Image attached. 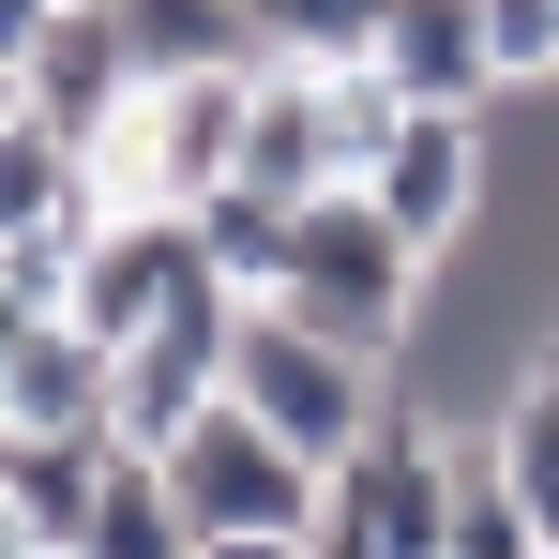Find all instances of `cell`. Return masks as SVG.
<instances>
[{"label":"cell","instance_id":"cell-5","mask_svg":"<svg viewBox=\"0 0 559 559\" xmlns=\"http://www.w3.org/2000/svg\"><path fill=\"white\" fill-rule=\"evenodd\" d=\"M364 197H378V227H393L408 258H468L484 212H499V121H484V106H408V121L378 136Z\"/></svg>","mask_w":559,"mask_h":559},{"label":"cell","instance_id":"cell-4","mask_svg":"<svg viewBox=\"0 0 559 559\" xmlns=\"http://www.w3.org/2000/svg\"><path fill=\"white\" fill-rule=\"evenodd\" d=\"M227 408H258L302 468H348V439L393 408V364L302 333V318H273V302H242V333H227Z\"/></svg>","mask_w":559,"mask_h":559},{"label":"cell","instance_id":"cell-26","mask_svg":"<svg viewBox=\"0 0 559 559\" xmlns=\"http://www.w3.org/2000/svg\"><path fill=\"white\" fill-rule=\"evenodd\" d=\"M545 364H559V348H545Z\"/></svg>","mask_w":559,"mask_h":559},{"label":"cell","instance_id":"cell-25","mask_svg":"<svg viewBox=\"0 0 559 559\" xmlns=\"http://www.w3.org/2000/svg\"><path fill=\"white\" fill-rule=\"evenodd\" d=\"M31 559H76V545H31Z\"/></svg>","mask_w":559,"mask_h":559},{"label":"cell","instance_id":"cell-1","mask_svg":"<svg viewBox=\"0 0 559 559\" xmlns=\"http://www.w3.org/2000/svg\"><path fill=\"white\" fill-rule=\"evenodd\" d=\"M424 273H439V258H408L364 182H333V197L287 212V258H273L258 302L302 318V333H333V348H364V364H408V333H424V302H439Z\"/></svg>","mask_w":559,"mask_h":559},{"label":"cell","instance_id":"cell-13","mask_svg":"<svg viewBox=\"0 0 559 559\" xmlns=\"http://www.w3.org/2000/svg\"><path fill=\"white\" fill-rule=\"evenodd\" d=\"M106 378H121V348H92L76 318H46V333L15 348V378H0V424H31V439H106Z\"/></svg>","mask_w":559,"mask_h":559},{"label":"cell","instance_id":"cell-21","mask_svg":"<svg viewBox=\"0 0 559 559\" xmlns=\"http://www.w3.org/2000/svg\"><path fill=\"white\" fill-rule=\"evenodd\" d=\"M197 559H318V545H302V530H212Z\"/></svg>","mask_w":559,"mask_h":559},{"label":"cell","instance_id":"cell-11","mask_svg":"<svg viewBox=\"0 0 559 559\" xmlns=\"http://www.w3.org/2000/svg\"><path fill=\"white\" fill-rule=\"evenodd\" d=\"M378 76H393L408 106H484V121H499V92H514L499 46H484V0H393V15H378Z\"/></svg>","mask_w":559,"mask_h":559},{"label":"cell","instance_id":"cell-6","mask_svg":"<svg viewBox=\"0 0 559 559\" xmlns=\"http://www.w3.org/2000/svg\"><path fill=\"white\" fill-rule=\"evenodd\" d=\"M152 468H167V499H182L197 545H212V530H318V484H333V468L287 454L258 408H212L182 454H152Z\"/></svg>","mask_w":559,"mask_h":559},{"label":"cell","instance_id":"cell-22","mask_svg":"<svg viewBox=\"0 0 559 559\" xmlns=\"http://www.w3.org/2000/svg\"><path fill=\"white\" fill-rule=\"evenodd\" d=\"M46 31H61V0H0V61H31Z\"/></svg>","mask_w":559,"mask_h":559},{"label":"cell","instance_id":"cell-19","mask_svg":"<svg viewBox=\"0 0 559 559\" xmlns=\"http://www.w3.org/2000/svg\"><path fill=\"white\" fill-rule=\"evenodd\" d=\"M197 242H212V273L242 287H273V258H287V197H258V182H227V197H197Z\"/></svg>","mask_w":559,"mask_h":559},{"label":"cell","instance_id":"cell-23","mask_svg":"<svg viewBox=\"0 0 559 559\" xmlns=\"http://www.w3.org/2000/svg\"><path fill=\"white\" fill-rule=\"evenodd\" d=\"M31 333H46V302H31V287H0V378H15V348H31Z\"/></svg>","mask_w":559,"mask_h":559},{"label":"cell","instance_id":"cell-24","mask_svg":"<svg viewBox=\"0 0 559 559\" xmlns=\"http://www.w3.org/2000/svg\"><path fill=\"white\" fill-rule=\"evenodd\" d=\"M15 121H31V92H15V61H0V136H15Z\"/></svg>","mask_w":559,"mask_h":559},{"label":"cell","instance_id":"cell-8","mask_svg":"<svg viewBox=\"0 0 559 559\" xmlns=\"http://www.w3.org/2000/svg\"><path fill=\"white\" fill-rule=\"evenodd\" d=\"M212 242H197V212H106L92 273H76V333L92 348H136V333H167L182 302H212Z\"/></svg>","mask_w":559,"mask_h":559},{"label":"cell","instance_id":"cell-14","mask_svg":"<svg viewBox=\"0 0 559 559\" xmlns=\"http://www.w3.org/2000/svg\"><path fill=\"white\" fill-rule=\"evenodd\" d=\"M136 76H212V61H258V15L242 0H106Z\"/></svg>","mask_w":559,"mask_h":559},{"label":"cell","instance_id":"cell-18","mask_svg":"<svg viewBox=\"0 0 559 559\" xmlns=\"http://www.w3.org/2000/svg\"><path fill=\"white\" fill-rule=\"evenodd\" d=\"M439 559H559V530L530 514V499H514V484H499V468H484V439H468V484H454V545H439Z\"/></svg>","mask_w":559,"mask_h":559},{"label":"cell","instance_id":"cell-20","mask_svg":"<svg viewBox=\"0 0 559 559\" xmlns=\"http://www.w3.org/2000/svg\"><path fill=\"white\" fill-rule=\"evenodd\" d=\"M484 46H499L514 92H545V76H559V0H484Z\"/></svg>","mask_w":559,"mask_h":559},{"label":"cell","instance_id":"cell-17","mask_svg":"<svg viewBox=\"0 0 559 559\" xmlns=\"http://www.w3.org/2000/svg\"><path fill=\"white\" fill-rule=\"evenodd\" d=\"M242 15H258V61H378L393 0H242Z\"/></svg>","mask_w":559,"mask_h":559},{"label":"cell","instance_id":"cell-10","mask_svg":"<svg viewBox=\"0 0 559 559\" xmlns=\"http://www.w3.org/2000/svg\"><path fill=\"white\" fill-rule=\"evenodd\" d=\"M15 92H31V121H46V136L106 152V136H121V106H136V46H121V15H61V31L15 61Z\"/></svg>","mask_w":559,"mask_h":559},{"label":"cell","instance_id":"cell-16","mask_svg":"<svg viewBox=\"0 0 559 559\" xmlns=\"http://www.w3.org/2000/svg\"><path fill=\"white\" fill-rule=\"evenodd\" d=\"M76 559H197V530H182V499H167V468H152V454L106 468V499H92V530H76Z\"/></svg>","mask_w":559,"mask_h":559},{"label":"cell","instance_id":"cell-15","mask_svg":"<svg viewBox=\"0 0 559 559\" xmlns=\"http://www.w3.org/2000/svg\"><path fill=\"white\" fill-rule=\"evenodd\" d=\"M484 468H499V484L559 530V364H530L499 408H484Z\"/></svg>","mask_w":559,"mask_h":559},{"label":"cell","instance_id":"cell-12","mask_svg":"<svg viewBox=\"0 0 559 559\" xmlns=\"http://www.w3.org/2000/svg\"><path fill=\"white\" fill-rule=\"evenodd\" d=\"M106 468H121V439H31V424H0V514L31 545H76L92 499H106Z\"/></svg>","mask_w":559,"mask_h":559},{"label":"cell","instance_id":"cell-7","mask_svg":"<svg viewBox=\"0 0 559 559\" xmlns=\"http://www.w3.org/2000/svg\"><path fill=\"white\" fill-rule=\"evenodd\" d=\"M227 333H242V287H212L167 333H136L121 378H106V439H121V454H182L197 424L227 408Z\"/></svg>","mask_w":559,"mask_h":559},{"label":"cell","instance_id":"cell-2","mask_svg":"<svg viewBox=\"0 0 559 559\" xmlns=\"http://www.w3.org/2000/svg\"><path fill=\"white\" fill-rule=\"evenodd\" d=\"M454 484H468V439L439 408L393 393L364 439H348V468L318 484V530H302V545L318 559H439L454 545Z\"/></svg>","mask_w":559,"mask_h":559},{"label":"cell","instance_id":"cell-9","mask_svg":"<svg viewBox=\"0 0 559 559\" xmlns=\"http://www.w3.org/2000/svg\"><path fill=\"white\" fill-rule=\"evenodd\" d=\"M242 182L287 197V212L348 182V136H333V61H258V106H242Z\"/></svg>","mask_w":559,"mask_h":559},{"label":"cell","instance_id":"cell-3","mask_svg":"<svg viewBox=\"0 0 559 559\" xmlns=\"http://www.w3.org/2000/svg\"><path fill=\"white\" fill-rule=\"evenodd\" d=\"M242 106H258V61H212V76H136L121 136L92 152L106 212H197V197L242 182Z\"/></svg>","mask_w":559,"mask_h":559}]
</instances>
